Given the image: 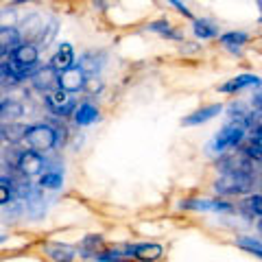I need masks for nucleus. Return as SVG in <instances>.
I'll return each mask as SVG.
<instances>
[{
	"instance_id": "f257e3e1",
	"label": "nucleus",
	"mask_w": 262,
	"mask_h": 262,
	"mask_svg": "<svg viewBox=\"0 0 262 262\" xmlns=\"http://www.w3.org/2000/svg\"><path fill=\"white\" fill-rule=\"evenodd\" d=\"M253 188V175L247 173H227L214 184L219 194H245Z\"/></svg>"
},
{
	"instance_id": "f03ea898",
	"label": "nucleus",
	"mask_w": 262,
	"mask_h": 262,
	"mask_svg": "<svg viewBox=\"0 0 262 262\" xmlns=\"http://www.w3.org/2000/svg\"><path fill=\"white\" fill-rule=\"evenodd\" d=\"M24 140L29 142V146L35 153L48 151V149H53V146L57 144L55 127H51V125H33V127H27V136H24Z\"/></svg>"
},
{
	"instance_id": "7ed1b4c3",
	"label": "nucleus",
	"mask_w": 262,
	"mask_h": 262,
	"mask_svg": "<svg viewBox=\"0 0 262 262\" xmlns=\"http://www.w3.org/2000/svg\"><path fill=\"white\" fill-rule=\"evenodd\" d=\"M245 138V129L238 127V125H227L223 131H219V136L214 140L210 142V151L214 153H223L227 149H232V146H238Z\"/></svg>"
},
{
	"instance_id": "20e7f679",
	"label": "nucleus",
	"mask_w": 262,
	"mask_h": 262,
	"mask_svg": "<svg viewBox=\"0 0 262 262\" xmlns=\"http://www.w3.org/2000/svg\"><path fill=\"white\" fill-rule=\"evenodd\" d=\"M15 166H18V170L24 175V177H35V175H42L44 170V158L35 151H22L18 155V162H15Z\"/></svg>"
},
{
	"instance_id": "39448f33",
	"label": "nucleus",
	"mask_w": 262,
	"mask_h": 262,
	"mask_svg": "<svg viewBox=\"0 0 262 262\" xmlns=\"http://www.w3.org/2000/svg\"><path fill=\"white\" fill-rule=\"evenodd\" d=\"M162 245L158 243H142V245H131L127 247V258H136L140 262H155L162 258Z\"/></svg>"
},
{
	"instance_id": "423d86ee",
	"label": "nucleus",
	"mask_w": 262,
	"mask_h": 262,
	"mask_svg": "<svg viewBox=\"0 0 262 262\" xmlns=\"http://www.w3.org/2000/svg\"><path fill=\"white\" fill-rule=\"evenodd\" d=\"M85 81L88 79H85L83 72H81L77 66H72L70 70H66L59 75V90H63V92H68V94L79 92V90L85 88Z\"/></svg>"
},
{
	"instance_id": "0eeeda50",
	"label": "nucleus",
	"mask_w": 262,
	"mask_h": 262,
	"mask_svg": "<svg viewBox=\"0 0 262 262\" xmlns=\"http://www.w3.org/2000/svg\"><path fill=\"white\" fill-rule=\"evenodd\" d=\"M33 79V85H35L39 92H55V90H59V75L48 66V68H42V70H37L35 75L31 77Z\"/></svg>"
},
{
	"instance_id": "6e6552de",
	"label": "nucleus",
	"mask_w": 262,
	"mask_h": 262,
	"mask_svg": "<svg viewBox=\"0 0 262 262\" xmlns=\"http://www.w3.org/2000/svg\"><path fill=\"white\" fill-rule=\"evenodd\" d=\"M216 166L221 170H225L227 173H247L251 175V160H247L245 155H225V158H221L216 162Z\"/></svg>"
},
{
	"instance_id": "1a4fd4ad",
	"label": "nucleus",
	"mask_w": 262,
	"mask_h": 262,
	"mask_svg": "<svg viewBox=\"0 0 262 262\" xmlns=\"http://www.w3.org/2000/svg\"><path fill=\"white\" fill-rule=\"evenodd\" d=\"M72 66H75V51H72V46L70 44H59L57 53L51 59V68L57 72V75H61V72L70 70Z\"/></svg>"
},
{
	"instance_id": "9d476101",
	"label": "nucleus",
	"mask_w": 262,
	"mask_h": 262,
	"mask_svg": "<svg viewBox=\"0 0 262 262\" xmlns=\"http://www.w3.org/2000/svg\"><path fill=\"white\" fill-rule=\"evenodd\" d=\"M20 31L13 29V27H0V59L9 57L15 48H18L20 42Z\"/></svg>"
},
{
	"instance_id": "9b49d317",
	"label": "nucleus",
	"mask_w": 262,
	"mask_h": 262,
	"mask_svg": "<svg viewBox=\"0 0 262 262\" xmlns=\"http://www.w3.org/2000/svg\"><path fill=\"white\" fill-rule=\"evenodd\" d=\"M184 210H212V212H232L234 208L225 201H214V199H184L179 203Z\"/></svg>"
},
{
	"instance_id": "f8f14e48",
	"label": "nucleus",
	"mask_w": 262,
	"mask_h": 262,
	"mask_svg": "<svg viewBox=\"0 0 262 262\" xmlns=\"http://www.w3.org/2000/svg\"><path fill=\"white\" fill-rule=\"evenodd\" d=\"M44 251L53 262H72L77 258V249L70 247V245H63V243H48Z\"/></svg>"
},
{
	"instance_id": "ddd939ff",
	"label": "nucleus",
	"mask_w": 262,
	"mask_h": 262,
	"mask_svg": "<svg viewBox=\"0 0 262 262\" xmlns=\"http://www.w3.org/2000/svg\"><path fill=\"white\" fill-rule=\"evenodd\" d=\"M221 112H223V107H221V105H208V107L196 110L194 114H190V116H186V118L182 120V125H186V127L203 125V122H208V120H212L214 116H219Z\"/></svg>"
},
{
	"instance_id": "4468645a",
	"label": "nucleus",
	"mask_w": 262,
	"mask_h": 262,
	"mask_svg": "<svg viewBox=\"0 0 262 262\" xmlns=\"http://www.w3.org/2000/svg\"><path fill=\"white\" fill-rule=\"evenodd\" d=\"M27 136V125L20 122H3L0 125V140H7L9 144H18Z\"/></svg>"
},
{
	"instance_id": "2eb2a0df",
	"label": "nucleus",
	"mask_w": 262,
	"mask_h": 262,
	"mask_svg": "<svg viewBox=\"0 0 262 262\" xmlns=\"http://www.w3.org/2000/svg\"><path fill=\"white\" fill-rule=\"evenodd\" d=\"M24 116V105L15 98H3L0 101V118L3 120H15V118H22Z\"/></svg>"
},
{
	"instance_id": "dca6fc26",
	"label": "nucleus",
	"mask_w": 262,
	"mask_h": 262,
	"mask_svg": "<svg viewBox=\"0 0 262 262\" xmlns=\"http://www.w3.org/2000/svg\"><path fill=\"white\" fill-rule=\"evenodd\" d=\"M75 120H77V125H79V127L92 125V122L98 120V110L94 107V105H90V103L79 105V107L75 110Z\"/></svg>"
},
{
	"instance_id": "f3484780",
	"label": "nucleus",
	"mask_w": 262,
	"mask_h": 262,
	"mask_svg": "<svg viewBox=\"0 0 262 262\" xmlns=\"http://www.w3.org/2000/svg\"><path fill=\"white\" fill-rule=\"evenodd\" d=\"M247 85H260V79L256 75H241V77H236L221 85V92H238V90L247 88Z\"/></svg>"
},
{
	"instance_id": "a211bd4d",
	"label": "nucleus",
	"mask_w": 262,
	"mask_h": 262,
	"mask_svg": "<svg viewBox=\"0 0 262 262\" xmlns=\"http://www.w3.org/2000/svg\"><path fill=\"white\" fill-rule=\"evenodd\" d=\"M72 103V96L68 92H63V90H55V92H51L46 96V105L51 107L53 114H57L59 110L63 107H68V105Z\"/></svg>"
},
{
	"instance_id": "6ab92c4d",
	"label": "nucleus",
	"mask_w": 262,
	"mask_h": 262,
	"mask_svg": "<svg viewBox=\"0 0 262 262\" xmlns=\"http://www.w3.org/2000/svg\"><path fill=\"white\" fill-rule=\"evenodd\" d=\"M103 55H83L79 59V66L77 68L83 72V75L88 77V75H96L98 70H101V66H103Z\"/></svg>"
},
{
	"instance_id": "aec40b11",
	"label": "nucleus",
	"mask_w": 262,
	"mask_h": 262,
	"mask_svg": "<svg viewBox=\"0 0 262 262\" xmlns=\"http://www.w3.org/2000/svg\"><path fill=\"white\" fill-rule=\"evenodd\" d=\"M192 31H194V35L199 39H212V37L219 35V27L214 22H210V20H194Z\"/></svg>"
},
{
	"instance_id": "412c9836",
	"label": "nucleus",
	"mask_w": 262,
	"mask_h": 262,
	"mask_svg": "<svg viewBox=\"0 0 262 262\" xmlns=\"http://www.w3.org/2000/svg\"><path fill=\"white\" fill-rule=\"evenodd\" d=\"M247 39H249L247 33H243V31H229V33H225V35H221V44L227 46V48H236V46H243Z\"/></svg>"
},
{
	"instance_id": "4be33fe9",
	"label": "nucleus",
	"mask_w": 262,
	"mask_h": 262,
	"mask_svg": "<svg viewBox=\"0 0 262 262\" xmlns=\"http://www.w3.org/2000/svg\"><path fill=\"white\" fill-rule=\"evenodd\" d=\"M63 177L59 170H53V173H44L39 177V188H48V190H55V188H61Z\"/></svg>"
},
{
	"instance_id": "5701e85b",
	"label": "nucleus",
	"mask_w": 262,
	"mask_h": 262,
	"mask_svg": "<svg viewBox=\"0 0 262 262\" xmlns=\"http://www.w3.org/2000/svg\"><path fill=\"white\" fill-rule=\"evenodd\" d=\"M149 31L153 33H160V35H166V37H173V39H179V33H175L170 29V24L166 20H158V22H151L149 24Z\"/></svg>"
},
{
	"instance_id": "b1692460",
	"label": "nucleus",
	"mask_w": 262,
	"mask_h": 262,
	"mask_svg": "<svg viewBox=\"0 0 262 262\" xmlns=\"http://www.w3.org/2000/svg\"><path fill=\"white\" fill-rule=\"evenodd\" d=\"M236 245L243 249H247L249 253H256V256H260L262 253V247H260V241L251 238V236H241V238H236Z\"/></svg>"
},
{
	"instance_id": "393cba45",
	"label": "nucleus",
	"mask_w": 262,
	"mask_h": 262,
	"mask_svg": "<svg viewBox=\"0 0 262 262\" xmlns=\"http://www.w3.org/2000/svg\"><path fill=\"white\" fill-rule=\"evenodd\" d=\"M13 199V188H11V179L0 177V206L9 203Z\"/></svg>"
},
{
	"instance_id": "a878e982",
	"label": "nucleus",
	"mask_w": 262,
	"mask_h": 262,
	"mask_svg": "<svg viewBox=\"0 0 262 262\" xmlns=\"http://www.w3.org/2000/svg\"><path fill=\"white\" fill-rule=\"evenodd\" d=\"M94 258L98 262H125L129 260L122 251H103V253H94Z\"/></svg>"
},
{
	"instance_id": "bb28decb",
	"label": "nucleus",
	"mask_w": 262,
	"mask_h": 262,
	"mask_svg": "<svg viewBox=\"0 0 262 262\" xmlns=\"http://www.w3.org/2000/svg\"><path fill=\"white\" fill-rule=\"evenodd\" d=\"M245 206L249 208V216H260L262 214V208H260V194H253L245 201Z\"/></svg>"
},
{
	"instance_id": "cd10ccee",
	"label": "nucleus",
	"mask_w": 262,
	"mask_h": 262,
	"mask_svg": "<svg viewBox=\"0 0 262 262\" xmlns=\"http://www.w3.org/2000/svg\"><path fill=\"white\" fill-rule=\"evenodd\" d=\"M20 85V79H15V77H11V79H0V96H5L7 92H11L13 88H18Z\"/></svg>"
},
{
	"instance_id": "c85d7f7f",
	"label": "nucleus",
	"mask_w": 262,
	"mask_h": 262,
	"mask_svg": "<svg viewBox=\"0 0 262 262\" xmlns=\"http://www.w3.org/2000/svg\"><path fill=\"white\" fill-rule=\"evenodd\" d=\"M170 5H173V7H177V11H179V13H184V15H186V18H192V13H190V9H188V7H186V5H182V3H177V0H173V3H170Z\"/></svg>"
},
{
	"instance_id": "c756f323",
	"label": "nucleus",
	"mask_w": 262,
	"mask_h": 262,
	"mask_svg": "<svg viewBox=\"0 0 262 262\" xmlns=\"http://www.w3.org/2000/svg\"><path fill=\"white\" fill-rule=\"evenodd\" d=\"M101 236H88V238L83 241V247H94V245H101Z\"/></svg>"
},
{
	"instance_id": "7c9ffc66",
	"label": "nucleus",
	"mask_w": 262,
	"mask_h": 262,
	"mask_svg": "<svg viewBox=\"0 0 262 262\" xmlns=\"http://www.w3.org/2000/svg\"><path fill=\"white\" fill-rule=\"evenodd\" d=\"M253 105H256V110H260V94H258L256 98H253Z\"/></svg>"
},
{
	"instance_id": "2f4dec72",
	"label": "nucleus",
	"mask_w": 262,
	"mask_h": 262,
	"mask_svg": "<svg viewBox=\"0 0 262 262\" xmlns=\"http://www.w3.org/2000/svg\"><path fill=\"white\" fill-rule=\"evenodd\" d=\"M5 241H7V236H5V234H0V243H5Z\"/></svg>"
}]
</instances>
